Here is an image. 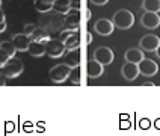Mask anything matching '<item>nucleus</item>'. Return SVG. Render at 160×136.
Wrapping results in <instances>:
<instances>
[{
    "label": "nucleus",
    "mask_w": 160,
    "mask_h": 136,
    "mask_svg": "<svg viewBox=\"0 0 160 136\" xmlns=\"http://www.w3.org/2000/svg\"><path fill=\"white\" fill-rule=\"evenodd\" d=\"M80 5H82V0H70L71 9H80Z\"/></svg>",
    "instance_id": "27"
},
{
    "label": "nucleus",
    "mask_w": 160,
    "mask_h": 136,
    "mask_svg": "<svg viewBox=\"0 0 160 136\" xmlns=\"http://www.w3.org/2000/svg\"><path fill=\"white\" fill-rule=\"evenodd\" d=\"M0 8H2V0H0Z\"/></svg>",
    "instance_id": "39"
},
{
    "label": "nucleus",
    "mask_w": 160,
    "mask_h": 136,
    "mask_svg": "<svg viewBox=\"0 0 160 136\" xmlns=\"http://www.w3.org/2000/svg\"><path fill=\"white\" fill-rule=\"evenodd\" d=\"M138 67H139V74H142L145 77H152L159 71L157 62L152 61V59H147V58H143L142 61L138 63Z\"/></svg>",
    "instance_id": "6"
},
{
    "label": "nucleus",
    "mask_w": 160,
    "mask_h": 136,
    "mask_svg": "<svg viewBox=\"0 0 160 136\" xmlns=\"http://www.w3.org/2000/svg\"><path fill=\"white\" fill-rule=\"evenodd\" d=\"M0 48H2L3 52H6L11 58H14L15 53H17V48L14 47L12 41H2V43H0Z\"/></svg>",
    "instance_id": "22"
},
{
    "label": "nucleus",
    "mask_w": 160,
    "mask_h": 136,
    "mask_svg": "<svg viewBox=\"0 0 160 136\" xmlns=\"http://www.w3.org/2000/svg\"><path fill=\"white\" fill-rule=\"evenodd\" d=\"M124 58H125V62L139 63L145 56H143V50H141V48H128L124 53Z\"/></svg>",
    "instance_id": "14"
},
{
    "label": "nucleus",
    "mask_w": 160,
    "mask_h": 136,
    "mask_svg": "<svg viewBox=\"0 0 160 136\" xmlns=\"http://www.w3.org/2000/svg\"><path fill=\"white\" fill-rule=\"evenodd\" d=\"M94 5H97V6H103V5H106L109 0H91Z\"/></svg>",
    "instance_id": "28"
},
{
    "label": "nucleus",
    "mask_w": 160,
    "mask_h": 136,
    "mask_svg": "<svg viewBox=\"0 0 160 136\" xmlns=\"http://www.w3.org/2000/svg\"><path fill=\"white\" fill-rule=\"evenodd\" d=\"M71 9L70 6V0H54L53 2V11L58 12V14H68V11Z\"/></svg>",
    "instance_id": "19"
},
{
    "label": "nucleus",
    "mask_w": 160,
    "mask_h": 136,
    "mask_svg": "<svg viewBox=\"0 0 160 136\" xmlns=\"http://www.w3.org/2000/svg\"><path fill=\"white\" fill-rule=\"evenodd\" d=\"M27 52L33 58H41V56L45 54V44L44 43H38V41H32Z\"/></svg>",
    "instance_id": "17"
},
{
    "label": "nucleus",
    "mask_w": 160,
    "mask_h": 136,
    "mask_svg": "<svg viewBox=\"0 0 160 136\" xmlns=\"http://www.w3.org/2000/svg\"><path fill=\"white\" fill-rule=\"evenodd\" d=\"M6 21V18H5V12L2 11V8H0V23H5Z\"/></svg>",
    "instance_id": "31"
},
{
    "label": "nucleus",
    "mask_w": 160,
    "mask_h": 136,
    "mask_svg": "<svg viewBox=\"0 0 160 136\" xmlns=\"http://www.w3.org/2000/svg\"><path fill=\"white\" fill-rule=\"evenodd\" d=\"M3 85H6V79L2 76V77H0V86H3Z\"/></svg>",
    "instance_id": "34"
},
{
    "label": "nucleus",
    "mask_w": 160,
    "mask_h": 136,
    "mask_svg": "<svg viewBox=\"0 0 160 136\" xmlns=\"http://www.w3.org/2000/svg\"><path fill=\"white\" fill-rule=\"evenodd\" d=\"M36 29L35 24H30V23H27V24H24V32L23 33H26L27 36H30L32 33H33V30Z\"/></svg>",
    "instance_id": "26"
},
{
    "label": "nucleus",
    "mask_w": 160,
    "mask_h": 136,
    "mask_svg": "<svg viewBox=\"0 0 160 136\" xmlns=\"http://www.w3.org/2000/svg\"><path fill=\"white\" fill-rule=\"evenodd\" d=\"M86 18H91V11L89 9H86Z\"/></svg>",
    "instance_id": "35"
},
{
    "label": "nucleus",
    "mask_w": 160,
    "mask_h": 136,
    "mask_svg": "<svg viewBox=\"0 0 160 136\" xmlns=\"http://www.w3.org/2000/svg\"><path fill=\"white\" fill-rule=\"evenodd\" d=\"M5 30H6V21L5 23H0V33L5 32Z\"/></svg>",
    "instance_id": "32"
},
{
    "label": "nucleus",
    "mask_w": 160,
    "mask_h": 136,
    "mask_svg": "<svg viewBox=\"0 0 160 136\" xmlns=\"http://www.w3.org/2000/svg\"><path fill=\"white\" fill-rule=\"evenodd\" d=\"M113 52L109 48V47H98L97 50L94 52V59L97 61V62H100L101 65H110V63L113 62Z\"/></svg>",
    "instance_id": "7"
},
{
    "label": "nucleus",
    "mask_w": 160,
    "mask_h": 136,
    "mask_svg": "<svg viewBox=\"0 0 160 136\" xmlns=\"http://www.w3.org/2000/svg\"><path fill=\"white\" fill-rule=\"evenodd\" d=\"M65 52H67L65 44H63L61 39H50L48 43H45V54L50 56V58H53V59L63 56Z\"/></svg>",
    "instance_id": "4"
},
{
    "label": "nucleus",
    "mask_w": 160,
    "mask_h": 136,
    "mask_svg": "<svg viewBox=\"0 0 160 136\" xmlns=\"http://www.w3.org/2000/svg\"><path fill=\"white\" fill-rule=\"evenodd\" d=\"M70 74H71V67H68L67 63H59L50 68L48 77L53 83H63L67 79H70Z\"/></svg>",
    "instance_id": "3"
},
{
    "label": "nucleus",
    "mask_w": 160,
    "mask_h": 136,
    "mask_svg": "<svg viewBox=\"0 0 160 136\" xmlns=\"http://www.w3.org/2000/svg\"><path fill=\"white\" fill-rule=\"evenodd\" d=\"M2 76H3V74H2V70H0V77H2Z\"/></svg>",
    "instance_id": "38"
},
{
    "label": "nucleus",
    "mask_w": 160,
    "mask_h": 136,
    "mask_svg": "<svg viewBox=\"0 0 160 136\" xmlns=\"http://www.w3.org/2000/svg\"><path fill=\"white\" fill-rule=\"evenodd\" d=\"M112 23L116 29H121V30H127L134 24V15L133 12H130L128 9H119L113 14L112 18Z\"/></svg>",
    "instance_id": "1"
},
{
    "label": "nucleus",
    "mask_w": 160,
    "mask_h": 136,
    "mask_svg": "<svg viewBox=\"0 0 160 136\" xmlns=\"http://www.w3.org/2000/svg\"><path fill=\"white\" fill-rule=\"evenodd\" d=\"M156 127H157V128H160V119H157V121H156Z\"/></svg>",
    "instance_id": "36"
},
{
    "label": "nucleus",
    "mask_w": 160,
    "mask_h": 136,
    "mask_svg": "<svg viewBox=\"0 0 160 136\" xmlns=\"http://www.w3.org/2000/svg\"><path fill=\"white\" fill-rule=\"evenodd\" d=\"M142 85H143V86H154L156 83H154V82H150V80H148V82H143Z\"/></svg>",
    "instance_id": "33"
},
{
    "label": "nucleus",
    "mask_w": 160,
    "mask_h": 136,
    "mask_svg": "<svg viewBox=\"0 0 160 136\" xmlns=\"http://www.w3.org/2000/svg\"><path fill=\"white\" fill-rule=\"evenodd\" d=\"M94 29H95V30H97V33H100L101 36H107V35H110V33L115 30V26H113L112 20L100 18V20H97V21H95Z\"/></svg>",
    "instance_id": "9"
},
{
    "label": "nucleus",
    "mask_w": 160,
    "mask_h": 136,
    "mask_svg": "<svg viewBox=\"0 0 160 136\" xmlns=\"http://www.w3.org/2000/svg\"><path fill=\"white\" fill-rule=\"evenodd\" d=\"M70 80H71L72 83H74V85H80V83H82V70H80V67L71 68Z\"/></svg>",
    "instance_id": "23"
},
{
    "label": "nucleus",
    "mask_w": 160,
    "mask_h": 136,
    "mask_svg": "<svg viewBox=\"0 0 160 136\" xmlns=\"http://www.w3.org/2000/svg\"><path fill=\"white\" fill-rule=\"evenodd\" d=\"M92 41H94V38H92V35H91L89 32H86V43H88V44H91Z\"/></svg>",
    "instance_id": "30"
},
{
    "label": "nucleus",
    "mask_w": 160,
    "mask_h": 136,
    "mask_svg": "<svg viewBox=\"0 0 160 136\" xmlns=\"http://www.w3.org/2000/svg\"><path fill=\"white\" fill-rule=\"evenodd\" d=\"M30 39L32 41H38V43H48L50 41V32L45 30V29H41V27H36L33 30V33L30 35Z\"/></svg>",
    "instance_id": "16"
},
{
    "label": "nucleus",
    "mask_w": 160,
    "mask_h": 136,
    "mask_svg": "<svg viewBox=\"0 0 160 136\" xmlns=\"http://www.w3.org/2000/svg\"><path fill=\"white\" fill-rule=\"evenodd\" d=\"M63 44H65V48H67V50L80 48V35L77 32H74L71 36H68V38L63 41Z\"/></svg>",
    "instance_id": "20"
},
{
    "label": "nucleus",
    "mask_w": 160,
    "mask_h": 136,
    "mask_svg": "<svg viewBox=\"0 0 160 136\" xmlns=\"http://www.w3.org/2000/svg\"><path fill=\"white\" fill-rule=\"evenodd\" d=\"M156 53H157V56H159V58H160V45H159V48L156 50Z\"/></svg>",
    "instance_id": "37"
},
{
    "label": "nucleus",
    "mask_w": 160,
    "mask_h": 136,
    "mask_svg": "<svg viewBox=\"0 0 160 136\" xmlns=\"http://www.w3.org/2000/svg\"><path fill=\"white\" fill-rule=\"evenodd\" d=\"M65 23L72 29H79L80 26V11L79 9H70L68 14H65Z\"/></svg>",
    "instance_id": "15"
},
{
    "label": "nucleus",
    "mask_w": 160,
    "mask_h": 136,
    "mask_svg": "<svg viewBox=\"0 0 160 136\" xmlns=\"http://www.w3.org/2000/svg\"><path fill=\"white\" fill-rule=\"evenodd\" d=\"M9 59H11V56H9L6 52H3V50L0 48V70H2V68L5 67V63L8 62Z\"/></svg>",
    "instance_id": "25"
},
{
    "label": "nucleus",
    "mask_w": 160,
    "mask_h": 136,
    "mask_svg": "<svg viewBox=\"0 0 160 136\" xmlns=\"http://www.w3.org/2000/svg\"><path fill=\"white\" fill-rule=\"evenodd\" d=\"M86 73L91 79H98L103 73H104V65H101L100 62H97L95 59H91L86 65Z\"/></svg>",
    "instance_id": "12"
},
{
    "label": "nucleus",
    "mask_w": 160,
    "mask_h": 136,
    "mask_svg": "<svg viewBox=\"0 0 160 136\" xmlns=\"http://www.w3.org/2000/svg\"><path fill=\"white\" fill-rule=\"evenodd\" d=\"M53 2L54 0H35L33 2V6L38 12L41 14H47L50 11H53Z\"/></svg>",
    "instance_id": "18"
},
{
    "label": "nucleus",
    "mask_w": 160,
    "mask_h": 136,
    "mask_svg": "<svg viewBox=\"0 0 160 136\" xmlns=\"http://www.w3.org/2000/svg\"><path fill=\"white\" fill-rule=\"evenodd\" d=\"M24 70V65L20 59H15V58H11L8 62L5 63V67L2 68V74L3 77L8 80V79H15L18 77Z\"/></svg>",
    "instance_id": "2"
},
{
    "label": "nucleus",
    "mask_w": 160,
    "mask_h": 136,
    "mask_svg": "<svg viewBox=\"0 0 160 136\" xmlns=\"http://www.w3.org/2000/svg\"><path fill=\"white\" fill-rule=\"evenodd\" d=\"M160 45V38L154 33H148L141 38L139 41V48L143 52H156Z\"/></svg>",
    "instance_id": "5"
},
{
    "label": "nucleus",
    "mask_w": 160,
    "mask_h": 136,
    "mask_svg": "<svg viewBox=\"0 0 160 136\" xmlns=\"http://www.w3.org/2000/svg\"><path fill=\"white\" fill-rule=\"evenodd\" d=\"M142 8L145 12H160V0H143Z\"/></svg>",
    "instance_id": "21"
},
{
    "label": "nucleus",
    "mask_w": 160,
    "mask_h": 136,
    "mask_svg": "<svg viewBox=\"0 0 160 136\" xmlns=\"http://www.w3.org/2000/svg\"><path fill=\"white\" fill-rule=\"evenodd\" d=\"M121 74H122V77H124L125 80L133 82L139 76V67H138V63L125 62L122 65V68H121Z\"/></svg>",
    "instance_id": "11"
},
{
    "label": "nucleus",
    "mask_w": 160,
    "mask_h": 136,
    "mask_svg": "<svg viewBox=\"0 0 160 136\" xmlns=\"http://www.w3.org/2000/svg\"><path fill=\"white\" fill-rule=\"evenodd\" d=\"M74 32H77V29H65V30H62V32H61V35H59V39H61V41H65V39H67V38H68V36H71L72 33H74Z\"/></svg>",
    "instance_id": "24"
},
{
    "label": "nucleus",
    "mask_w": 160,
    "mask_h": 136,
    "mask_svg": "<svg viewBox=\"0 0 160 136\" xmlns=\"http://www.w3.org/2000/svg\"><path fill=\"white\" fill-rule=\"evenodd\" d=\"M80 61H82V54H80V48H74V50H67L65 53V63L71 68L80 67Z\"/></svg>",
    "instance_id": "13"
},
{
    "label": "nucleus",
    "mask_w": 160,
    "mask_h": 136,
    "mask_svg": "<svg viewBox=\"0 0 160 136\" xmlns=\"http://www.w3.org/2000/svg\"><path fill=\"white\" fill-rule=\"evenodd\" d=\"M11 41H12L14 47L17 48V52H27L30 47V43H32L30 36H27L26 33H15Z\"/></svg>",
    "instance_id": "8"
},
{
    "label": "nucleus",
    "mask_w": 160,
    "mask_h": 136,
    "mask_svg": "<svg viewBox=\"0 0 160 136\" xmlns=\"http://www.w3.org/2000/svg\"><path fill=\"white\" fill-rule=\"evenodd\" d=\"M141 24L145 29H157L160 26V17L157 12H145L141 18Z\"/></svg>",
    "instance_id": "10"
},
{
    "label": "nucleus",
    "mask_w": 160,
    "mask_h": 136,
    "mask_svg": "<svg viewBox=\"0 0 160 136\" xmlns=\"http://www.w3.org/2000/svg\"><path fill=\"white\" fill-rule=\"evenodd\" d=\"M139 124H141V127H142V128H148V127H150V121H148V119H142Z\"/></svg>",
    "instance_id": "29"
}]
</instances>
